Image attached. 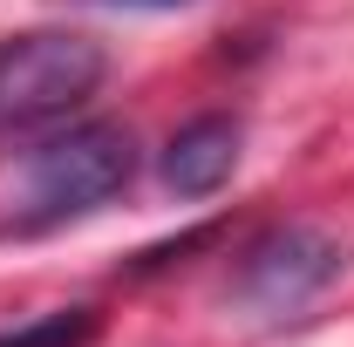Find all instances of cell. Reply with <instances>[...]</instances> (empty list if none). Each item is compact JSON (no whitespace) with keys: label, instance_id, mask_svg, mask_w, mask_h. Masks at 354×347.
I'll list each match as a JSON object with an SVG mask.
<instances>
[{"label":"cell","instance_id":"obj_6","mask_svg":"<svg viewBox=\"0 0 354 347\" xmlns=\"http://www.w3.org/2000/svg\"><path fill=\"white\" fill-rule=\"evenodd\" d=\"M123 7H184V0H123Z\"/></svg>","mask_w":354,"mask_h":347},{"label":"cell","instance_id":"obj_1","mask_svg":"<svg viewBox=\"0 0 354 347\" xmlns=\"http://www.w3.org/2000/svg\"><path fill=\"white\" fill-rule=\"evenodd\" d=\"M130 177H136V143L123 123H75V130L48 136L28 157L21 198H14L0 232L35 238V232H55V225H75V218L102 212Z\"/></svg>","mask_w":354,"mask_h":347},{"label":"cell","instance_id":"obj_2","mask_svg":"<svg viewBox=\"0 0 354 347\" xmlns=\"http://www.w3.org/2000/svg\"><path fill=\"white\" fill-rule=\"evenodd\" d=\"M109 75V55L82 28H28L0 41V143L62 130Z\"/></svg>","mask_w":354,"mask_h":347},{"label":"cell","instance_id":"obj_3","mask_svg":"<svg viewBox=\"0 0 354 347\" xmlns=\"http://www.w3.org/2000/svg\"><path fill=\"white\" fill-rule=\"evenodd\" d=\"M341 265H348V252H341L327 232L286 225V232H266L259 245L245 252V265H239V293L259 306V313L286 320V313H300V306L320 300V293L341 279Z\"/></svg>","mask_w":354,"mask_h":347},{"label":"cell","instance_id":"obj_4","mask_svg":"<svg viewBox=\"0 0 354 347\" xmlns=\"http://www.w3.org/2000/svg\"><path fill=\"white\" fill-rule=\"evenodd\" d=\"M239 171V123L232 116H198L164 143V184L177 198H212Z\"/></svg>","mask_w":354,"mask_h":347},{"label":"cell","instance_id":"obj_5","mask_svg":"<svg viewBox=\"0 0 354 347\" xmlns=\"http://www.w3.org/2000/svg\"><path fill=\"white\" fill-rule=\"evenodd\" d=\"M102 334V313L95 306H62V313H41L28 327H7L0 347H88Z\"/></svg>","mask_w":354,"mask_h":347}]
</instances>
